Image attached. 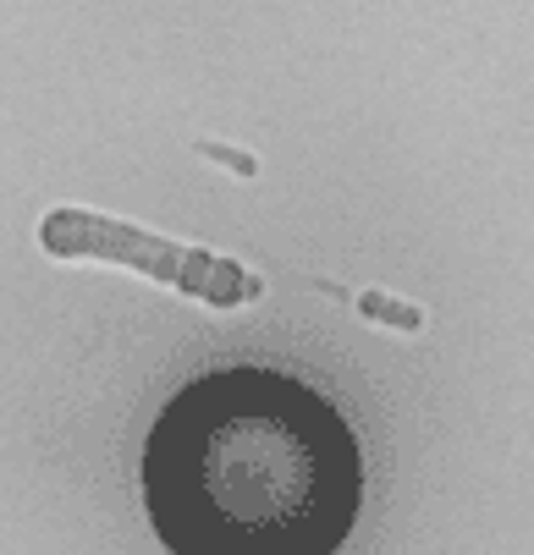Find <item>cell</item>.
<instances>
[{
    "label": "cell",
    "instance_id": "obj_1",
    "mask_svg": "<svg viewBox=\"0 0 534 555\" xmlns=\"http://www.w3.org/2000/svg\"><path fill=\"white\" fill-rule=\"evenodd\" d=\"M358 495L342 413L270 369L193 379L143 446V506L171 555H336Z\"/></svg>",
    "mask_w": 534,
    "mask_h": 555
}]
</instances>
